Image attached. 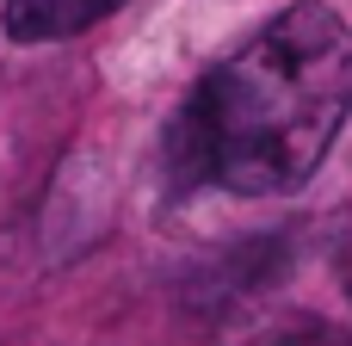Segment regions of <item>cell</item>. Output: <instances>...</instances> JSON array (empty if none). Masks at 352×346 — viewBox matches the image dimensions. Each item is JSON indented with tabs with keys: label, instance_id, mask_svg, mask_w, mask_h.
Wrapping results in <instances>:
<instances>
[{
	"label": "cell",
	"instance_id": "6da1fadb",
	"mask_svg": "<svg viewBox=\"0 0 352 346\" xmlns=\"http://www.w3.org/2000/svg\"><path fill=\"white\" fill-rule=\"evenodd\" d=\"M352 111V31L322 0H297L235 43L192 87L173 161L229 198H285L334 149Z\"/></svg>",
	"mask_w": 352,
	"mask_h": 346
},
{
	"label": "cell",
	"instance_id": "3957f363",
	"mask_svg": "<svg viewBox=\"0 0 352 346\" xmlns=\"http://www.w3.org/2000/svg\"><path fill=\"white\" fill-rule=\"evenodd\" d=\"M346 291H352V260H346Z\"/></svg>",
	"mask_w": 352,
	"mask_h": 346
},
{
	"label": "cell",
	"instance_id": "7a4b0ae2",
	"mask_svg": "<svg viewBox=\"0 0 352 346\" xmlns=\"http://www.w3.org/2000/svg\"><path fill=\"white\" fill-rule=\"evenodd\" d=\"M124 0H0V31L12 43H62L111 19Z\"/></svg>",
	"mask_w": 352,
	"mask_h": 346
}]
</instances>
